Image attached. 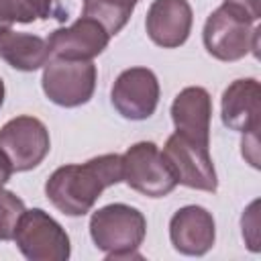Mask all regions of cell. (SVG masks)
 <instances>
[{
  "label": "cell",
  "mask_w": 261,
  "mask_h": 261,
  "mask_svg": "<svg viewBox=\"0 0 261 261\" xmlns=\"http://www.w3.org/2000/svg\"><path fill=\"white\" fill-rule=\"evenodd\" d=\"M122 181V155L106 153L86 163L57 167L45 181L47 200L65 216L88 214L102 192Z\"/></svg>",
  "instance_id": "cell-1"
},
{
  "label": "cell",
  "mask_w": 261,
  "mask_h": 261,
  "mask_svg": "<svg viewBox=\"0 0 261 261\" xmlns=\"http://www.w3.org/2000/svg\"><path fill=\"white\" fill-rule=\"evenodd\" d=\"M147 234L143 212L128 204H106L90 216V237L106 259H141L139 247Z\"/></svg>",
  "instance_id": "cell-2"
},
{
  "label": "cell",
  "mask_w": 261,
  "mask_h": 261,
  "mask_svg": "<svg viewBox=\"0 0 261 261\" xmlns=\"http://www.w3.org/2000/svg\"><path fill=\"white\" fill-rule=\"evenodd\" d=\"M202 41L206 51L218 61H239L251 51L257 55L259 24L251 22L226 4H220L204 22Z\"/></svg>",
  "instance_id": "cell-3"
},
{
  "label": "cell",
  "mask_w": 261,
  "mask_h": 261,
  "mask_svg": "<svg viewBox=\"0 0 261 261\" xmlns=\"http://www.w3.org/2000/svg\"><path fill=\"white\" fill-rule=\"evenodd\" d=\"M98 71L92 59L49 57L43 65L41 86L45 96L63 108H77L92 100Z\"/></svg>",
  "instance_id": "cell-4"
},
{
  "label": "cell",
  "mask_w": 261,
  "mask_h": 261,
  "mask_svg": "<svg viewBox=\"0 0 261 261\" xmlns=\"http://www.w3.org/2000/svg\"><path fill=\"white\" fill-rule=\"evenodd\" d=\"M122 181L149 198H163L177 186L173 169L153 141H139L122 153Z\"/></svg>",
  "instance_id": "cell-5"
},
{
  "label": "cell",
  "mask_w": 261,
  "mask_h": 261,
  "mask_svg": "<svg viewBox=\"0 0 261 261\" xmlns=\"http://www.w3.org/2000/svg\"><path fill=\"white\" fill-rule=\"evenodd\" d=\"M12 241L29 261H67L71 255L65 228L43 208L24 210Z\"/></svg>",
  "instance_id": "cell-6"
},
{
  "label": "cell",
  "mask_w": 261,
  "mask_h": 261,
  "mask_svg": "<svg viewBox=\"0 0 261 261\" xmlns=\"http://www.w3.org/2000/svg\"><path fill=\"white\" fill-rule=\"evenodd\" d=\"M0 149L10 159L14 171L35 169L51 149L49 130L35 116H14L0 128Z\"/></svg>",
  "instance_id": "cell-7"
},
{
  "label": "cell",
  "mask_w": 261,
  "mask_h": 261,
  "mask_svg": "<svg viewBox=\"0 0 261 261\" xmlns=\"http://www.w3.org/2000/svg\"><path fill=\"white\" fill-rule=\"evenodd\" d=\"M163 155L169 167L173 169L177 184L192 190L216 192L218 177L208 145H200L196 141L186 139L179 133H173L165 141Z\"/></svg>",
  "instance_id": "cell-8"
},
{
  "label": "cell",
  "mask_w": 261,
  "mask_h": 261,
  "mask_svg": "<svg viewBox=\"0 0 261 261\" xmlns=\"http://www.w3.org/2000/svg\"><path fill=\"white\" fill-rule=\"evenodd\" d=\"M159 80L149 67H128L114 80L110 102L122 118L147 120L159 104Z\"/></svg>",
  "instance_id": "cell-9"
},
{
  "label": "cell",
  "mask_w": 261,
  "mask_h": 261,
  "mask_svg": "<svg viewBox=\"0 0 261 261\" xmlns=\"http://www.w3.org/2000/svg\"><path fill=\"white\" fill-rule=\"evenodd\" d=\"M108 43L110 35L106 29L88 16H80L69 27L55 29L47 39L51 57L65 59H94L108 47Z\"/></svg>",
  "instance_id": "cell-10"
},
{
  "label": "cell",
  "mask_w": 261,
  "mask_h": 261,
  "mask_svg": "<svg viewBox=\"0 0 261 261\" xmlns=\"http://www.w3.org/2000/svg\"><path fill=\"white\" fill-rule=\"evenodd\" d=\"M169 241L181 255H206L216 241V224L212 214L196 204L179 208L169 220Z\"/></svg>",
  "instance_id": "cell-11"
},
{
  "label": "cell",
  "mask_w": 261,
  "mask_h": 261,
  "mask_svg": "<svg viewBox=\"0 0 261 261\" xmlns=\"http://www.w3.org/2000/svg\"><path fill=\"white\" fill-rule=\"evenodd\" d=\"M192 24L194 12L188 0H153L145 18L149 39L163 49L181 47L192 33Z\"/></svg>",
  "instance_id": "cell-12"
},
{
  "label": "cell",
  "mask_w": 261,
  "mask_h": 261,
  "mask_svg": "<svg viewBox=\"0 0 261 261\" xmlns=\"http://www.w3.org/2000/svg\"><path fill=\"white\" fill-rule=\"evenodd\" d=\"M222 124L230 130L251 135L261 122V86L255 77H243L228 84L220 98Z\"/></svg>",
  "instance_id": "cell-13"
},
{
  "label": "cell",
  "mask_w": 261,
  "mask_h": 261,
  "mask_svg": "<svg viewBox=\"0 0 261 261\" xmlns=\"http://www.w3.org/2000/svg\"><path fill=\"white\" fill-rule=\"evenodd\" d=\"M171 120L175 133L190 141L210 147V120H212V98L202 86L184 88L171 102Z\"/></svg>",
  "instance_id": "cell-14"
},
{
  "label": "cell",
  "mask_w": 261,
  "mask_h": 261,
  "mask_svg": "<svg viewBox=\"0 0 261 261\" xmlns=\"http://www.w3.org/2000/svg\"><path fill=\"white\" fill-rule=\"evenodd\" d=\"M49 45L43 37L0 29V59L18 71H37L49 61Z\"/></svg>",
  "instance_id": "cell-15"
},
{
  "label": "cell",
  "mask_w": 261,
  "mask_h": 261,
  "mask_svg": "<svg viewBox=\"0 0 261 261\" xmlns=\"http://www.w3.org/2000/svg\"><path fill=\"white\" fill-rule=\"evenodd\" d=\"M49 18H67L61 0H0V29H10L16 22L29 24Z\"/></svg>",
  "instance_id": "cell-16"
},
{
  "label": "cell",
  "mask_w": 261,
  "mask_h": 261,
  "mask_svg": "<svg viewBox=\"0 0 261 261\" xmlns=\"http://www.w3.org/2000/svg\"><path fill=\"white\" fill-rule=\"evenodd\" d=\"M139 0H84L82 16L98 20L110 37L120 33Z\"/></svg>",
  "instance_id": "cell-17"
},
{
  "label": "cell",
  "mask_w": 261,
  "mask_h": 261,
  "mask_svg": "<svg viewBox=\"0 0 261 261\" xmlns=\"http://www.w3.org/2000/svg\"><path fill=\"white\" fill-rule=\"evenodd\" d=\"M24 202L10 190L0 188V241H12L16 224L24 214Z\"/></svg>",
  "instance_id": "cell-18"
},
{
  "label": "cell",
  "mask_w": 261,
  "mask_h": 261,
  "mask_svg": "<svg viewBox=\"0 0 261 261\" xmlns=\"http://www.w3.org/2000/svg\"><path fill=\"white\" fill-rule=\"evenodd\" d=\"M222 4L230 6L232 10H237L245 18H249L251 22H259V16H261V0H224Z\"/></svg>",
  "instance_id": "cell-19"
},
{
  "label": "cell",
  "mask_w": 261,
  "mask_h": 261,
  "mask_svg": "<svg viewBox=\"0 0 261 261\" xmlns=\"http://www.w3.org/2000/svg\"><path fill=\"white\" fill-rule=\"evenodd\" d=\"M12 163H10V159L4 155V151L0 149V188L10 179V175H12Z\"/></svg>",
  "instance_id": "cell-20"
},
{
  "label": "cell",
  "mask_w": 261,
  "mask_h": 261,
  "mask_svg": "<svg viewBox=\"0 0 261 261\" xmlns=\"http://www.w3.org/2000/svg\"><path fill=\"white\" fill-rule=\"evenodd\" d=\"M4 96H6V90H4V82H2V77H0V108H2V104H4Z\"/></svg>",
  "instance_id": "cell-21"
}]
</instances>
